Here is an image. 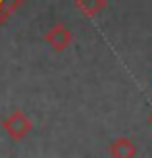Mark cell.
I'll list each match as a JSON object with an SVG mask.
<instances>
[{"label":"cell","mask_w":152,"mask_h":158,"mask_svg":"<svg viewBox=\"0 0 152 158\" xmlns=\"http://www.w3.org/2000/svg\"><path fill=\"white\" fill-rule=\"evenodd\" d=\"M71 41H73V35H71V31L62 25V23H58V25H54L50 31H46L44 35V43L50 46V48L54 52H64L69 48Z\"/></svg>","instance_id":"cell-2"},{"label":"cell","mask_w":152,"mask_h":158,"mask_svg":"<svg viewBox=\"0 0 152 158\" xmlns=\"http://www.w3.org/2000/svg\"><path fill=\"white\" fill-rule=\"evenodd\" d=\"M110 154L114 158H133V156H137V147H135L131 139L121 137L110 145Z\"/></svg>","instance_id":"cell-3"},{"label":"cell","mask_w":152,"mask_h":158,"mask_svg":"<svg viewBox=\"0 0 152 158\" xmlns=\"http://www.w3.org/2000/svg\"><path fill=\"white\" fill-rule=\"evenodd\" d=\"M2 127L12 141H23L31 133V129H33V122L21 110H15L2 122Z\"/></svg>","instance_id":"cell-1"},{"label":"cell","mask_w":152,"mask_h":158,"mask_svg":"<svg viewBox=\"0 0 152 158\" xmlns=\"http://www.w3.org/2000/svg\"><path fill=\"white\" fill-rule=\"evenodd\" d=\"M148 122H150V125H152V114H150V118H148Z\"/></svg>","instance_id":"cell-6"},{"label":"cell","mask_w":152,"mask_h":158,"mask_svg":"<svg viewBox=\"0 0 152 158\" xmlns=\"http://www.w3.org/2000/svg\"><path fill=\"white\" fill-rule=\"evenodd\" d=\"M75 6L85 18L92 19L106 8V0H75Z\"/></svg>","instance_id":"cell-4"},{"label":"cell","mask_w":152,"mask_h":158,"mask_svg":"<svg viewBox=\"0 0 152 158\" xmlns=\"http://www.w3.org/2000/svg\"><path fill=\"white\" fill-rule=\"evenodd\" d=\"M23 0H0V27L19 10Z\"/></svg>","instance_id":"cell-5"}]
</instances>
